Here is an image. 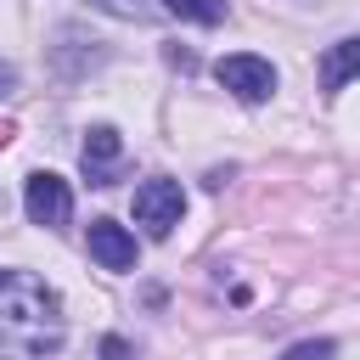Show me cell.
Here are the masks:
<instances>
[{"label":"cell","instance_id":"obj_10","mask_svg":"<svg viewBox=\"0 0 360 360\" xmlns=\"http://www.w3.org/2000/svg\"><path fill=\"white\" fill-rule=\"evenodd\" d=\"M281 360H332V343L326 338H309V343H292Z\"/></svg>","mask_w":360,"mask_h":360},{"label":"cell","instance_id":"obj_1","mask_svg":"<svg viewBox=\"0 0 360 360\" xmlns=\"http://www.w3.org/2000/svg\"><path fill=\"white\" fill-rule=\"evenodd\" d=\"M0 349L28 360L62 349V298L34 270H0Z\"/></svg>","mask_w":360,"mask_h":360},{"label":"cell","instance_id":"obj_3","mask_svg":"<svg viewBox=\"0 0 360 360\" xmlns=\"http://www.w3.org/2000/svg\"><path fill=\"white\" fill-rule=\"evenodd\" d=\"M186 214V191L180 180H141L135 186V219L152 231V236H169Z\"/></svg>","mask_w":360,"mask_h":360},{"label":"cell","instance_id":"obj_9","mask_svg":"<svg viewBox=\"0 0 360 360\" xmlns=\"http://www.w3.org/2000/svg\"><path fill=\"white\" fill-rule=\"evenodd\" d=\"M90 6L107 11V17H124V22H152V17H163L158 0H90Z\"/></svg>","mask_w":360,"mask_h":360},{"label":"cell","instance_id":"obj_4","mask_svg":"<svg viewBox=\"0 0 360 360\" xmlns=\"http://www.w3.org/2000/svg\"><path fill=\"white\" fill-rule=\"evenodd\" d=\"M22 208H28L34 225L56 231V225H68V214H73V191H68L62 174L45 169V174H28V186H22Z\"/></svg>","mask_w":360,"mask_h":360},{"label":"cell","instance_id":"obj_8","mask_svg":"<svg viewBox=\"0 0 360 360\" xmlns=\"http://www.w3.org/2000/svg\"><path fill=\"white\" fill-rule=\"evenodd\" d=\"M158 6L186 22H225V0H158Z\"/></svg>","mask_w":360,"mask_h":360},{"label":"cell","instance_id":"obj_2","mask_svg":"<svg viewBox=\"0 0 360 360\" xmlns=\"http://www.w3.org/2000/svg\"><path fill=\"white\" fill-rule=\"evenodd\" d=\"M214 79H219L236 101H264V96L276 90V68H270L264 56H253V51L219 56V62H214Z\"/></svg>","mask_w":360,"mask_h":360},{"label":"cell","instance_id":"obj_11","mask_svg":"<svg viewBox=\"0 0 360 360\" xmlns=\"http://www.w3.org/2000/svg\"><path fill=\"white\" fill-rule=\"evenodd\" d=\"M101 360H135V349L124 338H101Z\"/></svg>","mask_w":360,"mask_h":360},{"label":"cell","instance_id":"obj_6","mask_svg":"<svg viewBox=\"0 0 360 360\" xmlns=\"http://www.w3.org/2000/svg\"><path fill=\"white\" fill-rule=\"evenodd\" d=\"M118 152H124V135L112 129V124H96V129H84V174H90V186H112V163H118Z\"/></svg>","mask_w":360,"mask_h":360},{"label":"cell","instance_id":"obj_12","mask_svg":"<svg viewBox=\"0 0 360 360\" xmlns=\"http://www.w3.org/2000/svg\"><path fill=\"white\" fill-rule=\"evenodd\" d=\"M11 90H17V68H11V62H0V96H11Z\"/></svg>","mask_w":360,"mask_h":360},{"label":"cell","instance_id":"obj_7","mask_svg":"<svg viewBox=\"0 0 360 360\" xmlns=\"http://www.w3.org/2000/svg\"><path fill=\"white\" fill-rule=\"evenodd\" d=\"M354 62H360V45H354V39H338V45L326 51V62H321V84H326V90H343V84L354 79Z\"/></svg>","mask_w":360,"mask_h":360},{"label":"cell","instance_id":"obj_5","mask_svg":"<svg viewBox=\"0 0 360 360\" xmlns=\"http://www.w3.org/2000/svg\"><path fill=\"white\" fill-rule=\"evenodd\" d=\"M84 242H90V259H96L101 270H129V264H135V236H129L118 219H96Z\"/></svg>","mask_w":360,"mask_h":360}]
</instances>
